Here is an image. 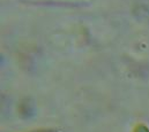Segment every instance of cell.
I'll use <instances>...</instances> for the list:
<instances>
[{"mask_svg": "<svg viewBox=\"0 0 149 132\" xmlns=\"http://www.w3.org/2000/svg\"><path fill=\"white\" fill-rule=\"evenodd\" d=\"M28 2H52V3H68V5H81L88 3L91 0H22Z\"/></svg>", "mask_w": 149, "mask_h": 132, "instance_id": "1", "label": "cell"}, {"mask_svg": "<svg viewBox=\"0 0 149 132\" xmlns=\"http://www.w3.org/2000/svg\"><path fill=\"white\" fill-rule=\"evenodd\" d=\"M133 132H149V128L146 124H142V123H139L134 126Z\"/></svg>", "mask_w": 149, "mask_h": 132, "instance_id": "2", "label": "cell"}]
</instances>
